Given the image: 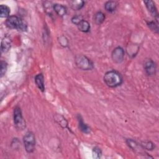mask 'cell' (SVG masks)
Here are the masks:
<instances>
[{
    "mask_svg": "<svg viewBox=\"0 0 159 159\" xmlns=\"http://www.w3.org/2000/svg\"><path fill=\"white\" fill-rule=\"evenodd\" d=\"M78 127L79 129L84 133L88 134L90 132V128L83 122L81 116L78 115Z\"/></svg>",
    "mask_w": 159,
    "mask_h": 159,
    "instance_id": "obj_13",
    "label": "cell"
},
{
    "mask_svg": "<svg viewBox=\"0 0 159 159\" xmlns=\"http://www.w3.org/2000/svg\"><path fill=\"white\" fill-rule=\"evenodd\" d=\"M102 155V152L101 150V149L99 147H94L93 149V157L95 158H101Z\"/></svg>",
    "mask_w": 159,
    "mask_h": 159,
    "instance_id": "obj_21",
    "label": "cell"
},
{
    "mask_svg": "<svg viewBox=\"0 0 159 159\" xmlns=\"http://www.w3.org/2000/svg\"><path fill=\"white\" fill-rule=\"evenodd\" d=\"M6 25L9 29H17L20 31H26L27 29L26 22L22 19L16 16L8 17L6 20Z\"/></svg>",
    "mask_w": 159,
    "mask_h": 159,
    "instance_id": "obj_2",
    "label": "cell"
},
{
    "mask_svg": "<svg viewBox=\"0 0 159 159\" xmlns=\"http://www.w3.org/2000/svg\"><path fill=\"white\" fill-rule=\"evenodd\" d=\"M11 41L8 36H5L1 41V49L2 52H7L11 48Z\"/></svg>",
    "mask_w": 159,
    "mask_h": 159,
    "instance_id": "obj_11",
    "label": "cell"
},
{
    "mask_svg": "<svg viewBox=\"0 0 159 159\" xmlns=\"http://www.w3.org/2000/svg\"><path fill=\"white\" fill-rule=\"evenodd\" d=\"M10 8L2 4L0 6V16L1 17H8L10 14Z\"/></svg>",
    "mask_w": 159,
    "mask_h": 159,
    "instance_id": "obj_17",
    "label": "cell"
},
{
    "mask_svg": "<svg viewBox=\"0 0 159 159\" xmlns=\"http://www.w3.org/2000/svg\"><path fill=\"white\" fill-rule=\"evenodd\" d=\"M125 55L124 50L121 47H116L111 54L112 59L116 63H120L123 61Z\"/></svg>",
    "mask_w": 159,
    "mask_h": 159,
    "instance_id": "obj_6",
    "label": "cell"
},
{
    "mask_svg": "<svg viewBox=\"0 0 159 159\" xmlns=\"http://www.w3.org/2000/svg\"><path fill=\"white\" fill-rule=\"evenodd\" d=\"M144 3L145 4L146 7L148 11H149V12L151 14V15L155 18H156V19L157 20L158 17V13L154 2L151 0H148V1H145Z\"/></svg>",
    "mask_w": 159,
    "mask_h": 159,
    "instance_id": "obj_8",
    "label": "cell"
},
{
    "mask_svg": "<svg viewBox=\"0 0 159 159\" xmlns=\"http://www.w3.org/2000/svg\"><path fill=\"white\" fill-rule=\"evenodd\" d=\"M105 84L110 88H116L120 86L123 82L121 74L116 70L107 71L103 77Z\"/></svg>",
    "mask_w": 159,
    "mask_h": 159,
    "instance_id": "obj_1",
    "label": "cell"
},
{
    "mask_svg": "<svg viewBox=\"0 0 159 159\" xmlns=\"http://www.w3.org/2000/svg\"><path fill=\"white\" fill-rule=\"evenodd\" d=\"M105 18V14L101 11H98L94 16V22L97 25H100L104 21Z\"/></svg>",
    "mask_w": 159,
    "mask_h": 159,
    "instance_id": "obj_15",
    "label": "cell"
},
{
    "mask_svg": "<svg viewBox=\"0 0 159 159\" xmlns=\"http://www.w3.org/2000/svg\"><path fill=\"white\" fill-rule=\"evenodd\" d=\"M14 122L16 129L19 130H22L25 127V122L23 118L21 109L17 106L14 110Z\"/></svg>",
    "mask_w": 159,
    "mask_h": 159,
    "instance_id": "obj_5",
    "label": "cell"
},
{
    "mask_svg": "<svg viewBox=\"0 0 159 159\" xmlns=\"http://www.w3.org/2000/svg\"><path fill=\"white\" fill-rule=\"evenodd\" d=\"M83 19V17L82 16H81L80 15H76V16H73L72 18H71V22L75 24V25H78Z\"/></svg>",
    "mask_w": 159,
    "mask_h": 159,
    "instance_id": "obj_22",
    "label": "cell"
},
{
    "mask_svg": "<svg viewBox=\"0 0 159 159\" xmlns=\"http://www.w3.org/2000/svg\"><path fill=\"white\" fill-rule=\"evenodd\" d=\"M140 145L143 148V149L148 150H152L155 148L153 143L150 141H143L141 142Z\"/></svg>",
    "mask_w": 159,
    "mask_h": 159,
    "instance_id": "obj_18",
    "label": "cell"
},
{
    "mask_svg": "<svg viewBox=\"0 0 159 159\" xmlns=\"http://www.w3.org/2000/svg\"><path fill=\"white\" fill-rule=\"evenodd\" d=\"M35 82L38 88L42 92L45 91L44 84V78L42 73H39L35 76Z\"/></svg>",
    "mask_w": 159,
    "mask_h": 159,
    "instance_id": "obj_10",
    "label": "cell"
},
{
    "mask_svg": "<svg viewBox=\"0 0 159 159\" xmlns=\"http://www.w3.org/2000/svg\"><path fill=\"white\" fill-rule=\"evenodd\" d=\"M69 5L70 7L74 11H78L81 9L84 5V2L81 0H73L69 1Z\"/></svg>",
    "mask_w": 159,
    "mask_h": 159,
    "instance_id": "obj_12",
    "label": "cell"
},
{
    "mask_svg": "<svg viewBox=\"0 0 159 159\" xmlns=\"http://www.w3.org/2000/svg\"><path fill=\"white\" fill-rule=\"evenodd\" d=\"M147 25L152 31H153L155 33H158V24L156 22H155L154 21L147 22Z\"/></svg>",
    "mask_w": 159,
    "mask_h": 159,
    "instance_id": "obj_19",
    "label": "cell"
},
{
    "mask_svg": "<svg viewBox=\"0 0 159 159\" xmlns=\"http://www.w3.org/2000/svg\"><path fill=\"white\" fill-rule=\"evenodd\" d=\"M117 6V3L116 1H107L104 4V8L105 9L110 12H114L116 11Z\"/></svg>",
    "mask_w": 159,
    "mask_h": 159,
    "instance_id": "obj_16",
    "label": "cell"
},
{
    "mask_svg": "<svg viewBox=\"0 0 159 159\" xmlns=\"http://www.w3.org/2000/svg\"><path fill=\"white\" fill-rule=\"evenodd\" d=\"M144 70L147 75L153 76L156 73L157 65L152 60H147L144 63Z\"/></svg>",
    "mask_w": 159,
    "mask_h": 159,
    "instance_id": "obj_7",
    "label": "cell"
},
{
    "mask_svg": "<svg viewBox=\"0 0 159 159\" xmlns=\"http://www.w3.org/2000/svg\"><path fill=\"white\" fill-rule=\"evenodd\" d=\"M77 67L82 70H91L94 68L92 61L84 55H78L75 60Z\"/></svg>",
    "mask_w": 159,
    "mask_h": 159,
    "instance_id": "obj_3",
    "label": "cell"
},
{
    "mask_svg": "<svg viewBox=\"0 0 159 159\" xmlns=\"http://www.w3.org/2000/svg\"><path fill=\"white\" fill-rule=\"evenodd\" d=\"M53 9L56 12V14L60 17H63L66 15L67 12L65 6L58 3H55L53 5Z\"/></svg>",
    "mask_w": 159,
    "mask_h": 159,
    "instance_id": "obj_9",
    "label": "cell"
},
{
    "mask_svg": "<svg viewBox=\"0 0 159 159\" xmlns=\"http://www.w3.org/2000/svg\"><path fill=\"white\" fill-rule=\"evenodd\" d=\"M77 26L78 29L83 32H88L90 30V24L88 21L85 20H82L77 25Z\"/></svg>",
    "mask_w": 159,
    "mask_h": 159,
    "instance_id": "obj_14",
    "label": "cell"
},
{
    "mask_svg": "<svg viewBox=\"0 0 159 159\" xmlns=\"http://www.w3.org/2000/svg\"><path fill=\"white\" fill-rule=\"evenodd\" d=\"M7 68V64L6 61H1V66H0V75L1 77L3 76L4 74L6 73Z\"/></svg>",
    "mask_w": 159,
    "mask_h": 159,
    "instance_id": "obj_20",
    "label": "cell"
},
{
    "mask_svg": "<svg viewBox=\"0 0 159 159\" xmlns=\"http://www.w3.org/2000/svg\"><path fill=\"white\" fill-rule=\"evenodd\" d=\"M23 142L25 149L27 153H32L35 147V137L32 132L29 131L26 132L23 137Z\"/></svg>",
    "mask_w": 159,
    "mask_h": 159,
    "instance_id": "obj_4",
    "label": "cell"
}]
</instances>
